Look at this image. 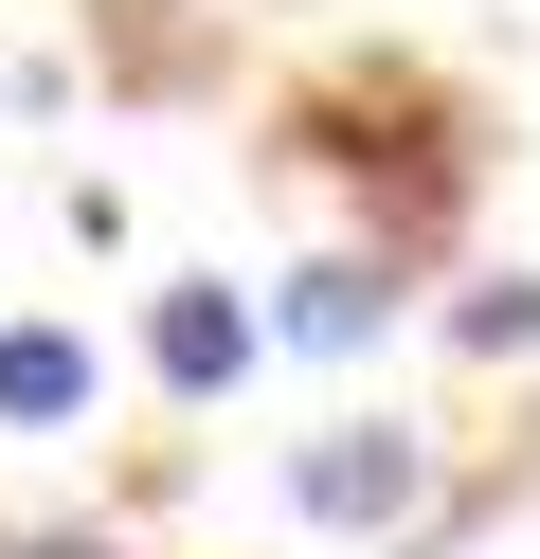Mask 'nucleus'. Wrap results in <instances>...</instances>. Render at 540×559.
Here are the masks:
<instances>
[{"mask_svg": "<svg viewBox=\"0 0 540 559\" xmlns=\"http://www.w3.org/2000/svg\"><path fill=\"white\" fill-rule=\"evenodd\" d=\"M451 343L468 361H540V271H487V289L451 307Z\"/></svg>", "mask_w": 540, "mask_h": 559, "instance_id": "39448f33", "label": "nucleus"}, {"mask_svg": "<svg viewBox=\"0 0 540 559\" xmlns=\"http://www.w3.org/2000/svg\"><path fill=\"white\" fill-rule=\"evenodd\" d=\"M252 343H271V307H235L216 271H180V289L144 307V379H163V397H235Z\"/></svg>", "mask_w": 540, "mask_h": 559, "instance_id": "f03ea898", "label": "nucleus"}, {"mask_svg": "<svg viewBox=\"0 0 540 559\" xmlns=\"http://www.w3.org/2000/svg\"><path fill=\"white\" fill-rule=\"evenodd\" d=\"M288 506H307L324 542H396V523L432 506V433L415 415H324V433L288 451Z\"/></svg>", "mask_w": 540, "mask_h": 559, "instance_id": "f257e3e1", "label": "nucleus"}, {"mask_svg": "<svg viewBox=\"0 0 540 559\" xmlns=\"http://www.w3.org/2000/svg\"><path fill=\"white\" fill-rule=\"evenodd\" d=\"M108 397V343L91 325H0V433H72Z\"/></svg>", "mask_w": 540, "mask_h": 559, "instance_id": "20e7f679", "label": "nucleus"}, {"mask_svg": "<svg viewBox=\"0 0 540 559\" xmlns=\"http://www.w3.org/2000/svg\"><path fill=\"white\" fill-rule=\"evenodd\" d=\"M396 253H324V271H288V307H271V343H307V361H360V343H396Z\"/></svg>", "mask_w": 540, "mask_h": 559, "instance_id": "7ed1b4c3", "label": "nucleus"}, {"mask_svg": "<svg viewBox=\"0 0 540 559\" xmlns=\"http://www.w3.org/2000/svg\"><path fill=\"white\" fill-rule=\"evenodd\" d=\"M19 559H108V542H91V523H19Z\"/></svg>", "mask_w": 540, "mask_h": 559, "instance_id": "423d86ee", "label": "nucleus"}]
</instances>
